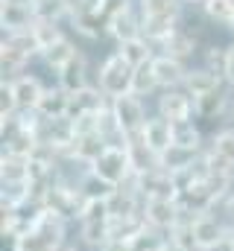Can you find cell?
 I'll list each match as a JSON object with an SVG mask.
<instances>
[{"label":"cell","instance_id":"1","mask_svg":"<svg viewBox=\"0 0 234 251\" xmlns=\"http://www.w3.org/2000/svg\"><path fill=\"white\" fill-rule=\"evenodd\" d=\"M61 246H64V219L50 207H41L29 231L12 240V251H61Z\"/></svg>","mask_w":234,"mask_h":251},{"label":"cell","instance_id":"2","mask_svg":"<svg viewBox=\"0 0 234 251\" xmlns=\"http://www.w3.org/2000/svg\"><path fill=\"white\" fill-rule=\"evenodd\" d=\"M91 173H97L103 181H109V184H115V187H123V184L135 176L129 149H126V146H109V149L97 158V164L91 167Z\"/></svg>","mask_w":234,"mask_h":251},{"label":"cell","instance_id":"3","mask_svg":"<svg viewBox=\"0 0 234 251\" xmlns=\"http://www.w3.org/2000/svg\"><path fill=\"white\" fill-rule=\"evenodd\" d=\"M132 76H135V67L120 53H115L100 67V91L112 100L123 97V94H132Z\"/></svg>","mask_w":234,"mask_h":251},{"label":"cell","instance_id":"4","mask_svg":"<svg viewBox=\"0 0 234 251\" xmlns=\"http://www.w3.org/2000/svg\"><path fill=\"white\" fill-rule=\"evenodd\" d=\"M112 111H115L117 126H120V131H123L126 137L141 134V128H144L146 120H149V117H146V111H144L141 97H135V94H123V97L112 100Z\"/></svg>","mask_w":234,"mask_h":251},{"label":"cell","instance_id":"5","mask_svg":"<svg viewBox=\"0 0 234 251\" xmlns=\"http://www.w3.org/2000/svg\"><path fill=\"white\" fill-rule=\"evenodd\" d=\"M135 190L144 196V201H146V199H176V196H178L173 173H167V170H161V167L135 176Z\"/></svg>","mask_w":234,"mask_h":251},{"label":"cell","instance_id":"6","mask_svg":"<svg viewBox=\"0 0 234 251\" xmlns=\"http://www.w3.org/2000/svg\"><path fill=\"white\" fill-rule=\"evenodd\" d=\"M205 164H208V173L234 176V128L214 134L211 149L205 152Z\"/></svg>","mask_w":234,"mask_h":251},{"label":"cell","instance_id":"7","mask_svg":"<svg viewBox=\"0 0 234 251\" xmlns=\"http://www.w3.org/2000/svg\"><path fill=\"white\" fill-rule=\"evenodd\" d=\"M141 213H144V222L158 231H173L181 222V207L176 199H146Z\"/></svg>","mask_w":234,"mask_h":251},{"label":"cell","instance_id":"8","mask_svg":"<svg viewBox=\"0 0 234 251\" xmlns=\"http://www.w3.org/2000/svg\"><path fill=\"white\" fill-rule=\"evenodd\" d=\"M193 237H196V249L199 251H211L214 246H220L229 237V225L217 216V213H199L193 219Z\"/></svg>","mask_w":234,"mask_h":251},{"label":"cell","instance_id":"9","mask_svg":"<svg viewBox=\"0 0 234 251\" xmlns=\"http://www.w3.org/2000/svg\"><path fill=\"white\" fill-rule=\"evenodd\" d=\"M112 102H106V94L100 88H82L76 94H70V105H67V117L76 120V117H85V114H100L103 108H109Z\"/></svg>","mask_w":234,"mask_h":251},{"label":"cell","instance_id":"10","mask_svg":"<svg viewBox=\"0 0 234 251\" xmlns=\"http://www.w3.org/2000/svg\"><path fill=\"white\" fill-rule=\"evenodd\" d=\"M141 140H144V143H146V149H149V152H155V155L167 152V149L173 146V123H170V120H164L161 114H158V117H149L146 126L141 128Z\"/></svg>","mask_w":234,"mask_h":251},{"label":"cell","instance_id":"11","mask_svg":"<svg viewBox=\"0 0 234 251\" xmlns=\"http://www.w3.org/2000/svg\"><path fill=\"white\" fill-rule=\"evenodd\" d=\"M176 32H178V15H146V18H141V35L149 44L161 47Z\"/></svg>","mask_w":234,"mask_h":251},{"label":"cell","instance_id":"12","mask_svg":"<svg viewBox=\"0 0 234 251\" xmlns=\"http://www.w3.org/2000/svg\"><path fill=\"white\" fill-rule=\"evenodd\" d=\"M158 114L170 123H184L190 120L193 114V100L190 94H181V91H164V97L158 100Z\"/></svg>","mask_w":234,"mask_h":251},{"label":"cell","instance_id":"13","mask_svg":"<svg viewBox=\"0 0 234 251\" xmlns=\"http://www.w3.org/2000/svg\"><path fill=\"white\" fill-rule=\"evenodd\" d=\"M152 70H155V79H158V88H167V91H176L178 85H184L187 79V70L178 59H170V56H155L152 59Z\"/></svg>","mask_w":234,"mask_h":251},{"label":"cell","instance_id":"14","mask_svg":"<svg viewBox=\"0 0 234 251\" xmlns=\"http://www.w3.org/2000/svg\"><path fill=\"white\" fill-rule=\"evenodd\" d=\"M0 24L6 32H24L35 26V12L27 3H3L0 9Z\"/></svg>","mask_w":234,"mask_h":251},{"label":"cell","instance_id":"15","mask_svg":"<svg viewBox=\"0 0 234 251\" xmlns=\"http://www.w3.org/2000/svg\"><path fill=\"white\" fill-rule=\"evenodd\" d=\"M67 105H70V94L61 85H56V88H44L35 111L44 120H58V117H67Z\"/></svg>","mask_w":234,"mask_h":251},{"label":"cell","instance_id":"16","mask_svg":"<svg viewBox=\"0 0 234 251\" xmlns=\"http://www.w3.org/2000/svg\"><path fill=\"white\" fill-rule=\"evenodd\" d=\"M12 91H15V102H18V111H35L38 108V100L44 94V85L35 79V76H18L12 82Z\"/></svg>","mask_w":234,"mask_h":251},{"label":"cell","instance_id":"17","mask_svg":"<svg viewBox=\"0 0 234 251\" xmlns=\"http://www.w3.org/2000/svg\"><path fill=\"white\" fill-rule=\"evenodd\" d=\"M106 149H109L106 137H103L100 131H91V134H79V137L73 140V155H70V158H76V161H82V164L94 167V164H97V158H100Z\"/></svg>","mask_w":234,"mask_h":251},{"label":"cell","instance_id":"18","mask_svg":"<svg viewBox=\"0 0 234 251\" xmlns=\"http://www.w3.org/2000/svg\"><path fill=\"white\" fill-rule=\"evenodd\" d=\"M58 85L67 94H76V91L88 88V64H85V56L82 53H76L70 62L58 70Z\"/></svg>","mask_w":234,"mask_h":251},{"label":"cell","instance_id":"19","mask_svg":"<svg viewBox=\"0 0 234 251\" xmlns=\"http://www.w3.org/2000/svg\"><path fill=\"white\" fill-rule=\"evenodd\" d=\"M132 251H170V231H158V228H149L144 225L132 240H129Z\"/></svg>","mask_w":234,"mask_h":251},{"label":"cell","instance_id":"20","mask_svg":"<svg viewBox=\"0 0 234 251\" xmlns=\"http://www.w3.org/2000/svg\"><path fill=\"white\" fill-rule=\"evenodd\" d=\"M220 76L211 73L208 67H199V70H187V79H184V91L196 100V97H205V94H214L220 91Z\"/></svg>","mask_w":234,"mask_h":251},{"label":"cell","instance_id":"21","mask_svg":"<svg viewBox=\"0 0 234 251\" xmlns=\"http://www.w3.org/2000/svg\"><path fill=\"white\" fill-rule=\"evenodd\" d=\"M109 35H115L117 44L132 41V38H138V35H141V21L135 18L132 6H126L123 12H117L115 18L109 21Z\"/></svg>","mask_w":234,"mask_h":251},{"label":"cell","instance_id":"22","mask_svg":"<svg viewBox=\"0 0 234 251\" xmlns=\"http://www.w3.org/2000/svg\"><path fill=\"white\" fill-rule=\"evenodd\" d=\"M0 176H3V184H24V181H29V158L3 152Z\"/></svg>","mask_w":234,"mask_h":251},{"label":"cell","instance_id":"23","mask_svg":"<svg viewBox=\"0 0 234 251\" xmlns=\"http://www.w3.org/2000/svg\"><path fill=\"white\" fill-rule=\"evenodd\" d=\"M196 155H199V152L184 149V146H176V143H173L167 152H161V155H158V167L176 176V173H181V170L193 167V164H196Z\"/></svg>","mask_w":234,"mask_h":251},{"label":"cell","instance_id":"24","mask_svg":"<svg viewBox=\"0 0 234 251\" xmlns=\"http://www.w3.org/2000/svg\"><path fill=\"white\" fill-rule=\"evenodd\" d=\"M117 53L126 59V62L132 64V67H141V64H149L155 56H152V44L144 38V35H138V38H132V41H123L120 47H117Z\"/></svg>","mask_w":234,"mask_h":251},{"label":"cell","instance_id":"25","mask_svg":"<svg viewBox=\"0 0 234 251\" xmlns=\"http://www.w3.org/2000/svg\"><path fill=\"white\" fill-rule=\"evenodd\" d=\"M32 12L35 21H61L64 15H73V3L70 0H32Z\"/></svg>","mask_w":234,"mask_h":251},{"label":"cell","instance_id":"26","mask_svg":"<svg viewBox=\"0 0 234 251\" xmlns=\"http://www.w3.org/2000/svg\"><path fill=\"white\" fill-rule=\"evenodd\" d=\"M193 111H196L199 117H205V120L220 117V114L226 111V94H223V88H220V91H214V94L196 97V100H193Z\"/></svg>","mask_w":234,"mask_h":251},{"label":"cell","instance_id":"27","mask_svg":"<svg viewBox=\"0 0 234 251\" xmlns=\"http://www.w3.org/2000/svg\"><path fill=\"white\" fill-rule=\"evenodd\" d=\"M76 53H79V50L73 47V41H70V38H61L58 44H53L50 50H44L41 56H44V62H47V67H50V70H56V73H58V70H61L64 64H67L70 59H73V56H76Z\"/></svg>","mask_w":234,"mask_h":251},{"label":"cell","instance_id":"28","mask_svg":"<svg viewBox=\"0 0 234 251\" xmlns=\"http://www.w3.org/2000/svg\"><path fill=\"white\" fill-rule=\"evenodd\" d=\"M115 190H117L115 184L103 181L97 173H88V176H82V181H79V193H82L85 199H112Z\"/></svg>","mask_w":234,"mask_h":251},{"label":"cell","instance_id":"29","mask_svg":"<svg viewBox=\"0 0 234 251\" xmlns=\"http://www.w3.org/2000/svg\"><path fill=\"white\" fill-rule=\"evenodd\" d=\"M193 47H196V41H193L187 32H181V29H178L176 35H170V38L161 44L164 56H170V59H178V62H181V59H187V56L193 53Z\"/></svg>","mask_w":234,"mask_h":251},{"label":"cell","instance_id":"30","mask_svg":"<svg viewBox=\"0 0 234 251\" xmlns=\"http://www.w3.org/2000/svg\"><path fill=\"white\" fill-rule=\"evenodd\" d=\"M0 62H3V79H9V82H15L18 79V73L24 70V64L29 62L24 53H18L15 47H9L6 41H3V47H0Z\"/></svg>","mask_w":234,"mask_h":251},{"label":"cell","instance_id":"31","mask_svg":"<svg viewBox=\"0 0 234 251\" xmlns=\"http://www.w3.org/2000/svg\"><path fill=\"white\" fill-rule=\"evenodd\" d=\"M82 240H85L88 246H97V249H103V246L112 240V225H109V219L82 222Z\"/></svg>","mask_w":234,"mask_h":251},{"label":"cell","instance_id":"32","mask_svg":"<svg viewBox=\"0 0 234 251\" xmlns=\"http://www.w3.org/2000/svg\"><path fill=\"white\" fill-rule=\"evenodd\" d=\"M158 88V79H155V70H152V62L135 67V76H132V94L135 97H146Z\"/></svg>","mask_w":234,"mask_h":251},{"label":"cell","instance_id":"33","mask_svg":"<svg viewBox=\"0 0 234 251\" xmlns=\"http://www.w3.org/2000/svg\"><path fill=\"white\" fill-rule=\"evenodd\" d=\"M6 44H9V47H15L18 53H24L27 59H32L35 53H41V47H38V41H35V32H32V29L9 32V35H6Z\"/></svg>","mask_w":234,"mask_h":251},{"label":"cell","instance_id":"34","mask_svg":"<svg viewBox=\"0 0 234 251\" xmlns=\"http://www.w3.org/2000/svg\"><path fill=\"white\" fill-rule=\"evenodd\" d=\"M199 128L190 123V120H184V123H173V143L176 146H184V149H193V152H199Z\"/></svg>","mask_w":234,"mask_h":251},{"label":"cell","instance_id":"35","mask_svg":"<svg viewBox=\"0 0 234 251\" xmlns=\"http://www.w3.org/2000/svg\"><path fill=\"white\" fill-rule=\"evenodd\" d=\"M32 32H35V41H38L41 53H44V50H50L53 44H58V41L64 38V35H61V29H58L53 21H35Z\"/></svg>","mask_w":234,"mask_h":251},{"label":"cell","instance_id":"36","mask_svg":"<svg viewBox=\"0 0 234 251\" xmlns=\"http://www.w3.org/2000/svg\"><path fill=\"white\" fill-rule=\"evenodd\" d=\"M205 6V15L211 18V21H220V24H234V6L232 0H205L202 3Z\"/></svg>","mask_w":234,"mask_h":251},{"label":"cell","instance_id":"37","mask_svg":"<svg viewBox=\"0 0 234 251\" xmlns=\"http://www.w3.org/2000/svg\"><path fill=\"white\" fill-rule=\"evenodd\" d=\"M181 0H141V12L146 15H178Z\"/></svg>","mask_w":234,"mask_h":251},{"label":"cell","instance_id":"38","mask_svg":"<svg viewBox=\"0 0 234 251\" xmlns=\"http://www.w3.org/2000/svg\"><path fill=\"white\" fill-rule=\"evenodd\" d=\"M226 59H229V47H211L205 53V62H208V70L217 73L220 79H226Z\"/></svg>","mask_w":234,"mask_h":251},{"label":"cell","instance_id":"39","mask_svg":"<svg viewBox=\"0 0 234 251\" xmlns=\"http://www.w3.org/2000/svg\"><path fill=\"white\" fill-rule=\"evenodd\" d=\"M100 251H132V246H129V240H109Z\"/></svg>","mask_w":234,"mask_h":251},{"label":"cell","instance_id":"40","mask_svg":"<svg viewBox=\"0 0 234 251\" xmlns=\"http://www.w3.org/2000/svg\"><path fill=\"white\" fill-rule=\"evenodd\" d=\"M226 82L234 85V47H229V59H226Z\"/></svg>","mask_w":234,"mask_h":251},{"label":"cell","instance_id":"41","mask_svg":"<svg viewBox=\"0 0 234 251\" xmlns=\"http://www.w3.org/2000/svg\"><path fill=\"white\" fill-rule=\"evenodd\" d=\"M3 3H27V6H32V0H3Z\"/></svg>","mask_w":234,"mask_h":251},{"label":"cell","instance_id":"42","mask_svg":"<svg viewBox=\"0 0 234 251\" xmlns=\"http://www.w3.org/2000/svg\"><path fill=\"white\" fill-rule=\"evenodd\" d=\"M232 32H234V24H232Z\"/></svg>","mask_w":234,"mask_h":251},{"label":"cell","instance_id":"43","mask_svg":"<svg viewBox=\"0 0 234 251\" xmlns=\"http://www.w3.org/2000/svg\"><path fill=\"white\" fill-rule=\"evenodd\" d=\"M181 3H184V0H181Z\"/></svg>","mask_w":234,"mask_h":251}]
</instances>
